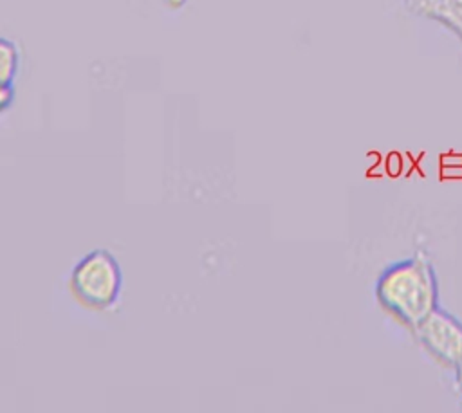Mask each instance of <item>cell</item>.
<instances>
[{
    "label": "cell",
    "instance_id": "obj_2",
    "mask_svg": "<svg viewBox=\"0 0 462 413\" xmlns=\"http://www.w3.org/2000/svg\"><path fill=\"white\" fill-rule=\"evenodd\" d=\"M123 269L108 249H92L70 269L67 287L78 305L92 312H108L123 294Z\"/></svg>",
    "mask_w": 462,
    "mask_h": 413
},
{
    "label": "cell",
    "instance_id": "obj_5",
    "mask_svg": "<svg viewBox=\"0 0 462 413\" xmlns=\"http://www.w3.org/2000/svg\"><path fill=\"white\" fill-rule=\"evenodd\" d=\"M20 49L18 45L0 36V85H13L20 70Z\"/></svg>",
    "mask_w": 462,
    "mask_h": 413
},
{
    "label": "cell",
    "instance_id": "obj_1",
    "mask_svg": "<svg viewBox=\"0 0 462 413\" xmlns=\"http://www.w3.org/2000/svg\"><path fill=\"white\" fill-rule=\"evenodd\" d=\"M374 296L379 308L411 332L439 307V280L430 256L419 249L388 265L377 278Z\"/></svg>",
    "mask_w": 462,
    "mask_h": 413
},
{
    "label": "cell",
    "instance_id": "obj_3",
    "mask_svg": "<svg viewBox=\"0 0 462 413\" xmlns=\"http://www.w3.org/2000/svg\"><path fill=\"white\" fill-rule=\"evenodd\" d=\"M415 343L424 353L444 368H455L462 359V321L440 305L413 330Z\"/></svg>",
    "mask_w": 462,
    "mask_h": 413
},
{
    "label": "cell",
    "instance_id": "obj_4",
    "mask_svg": "<svg viewBox=\"0 0 462 413\" xmlns=\"http://www.w3.org/2000/svg\"><path fill=\"white\" fill-rule=\"evenodd\" d=\"M406 11L437 22L455 34L462 50V0H402Z\"/></svg>",
    "mask_w": 462,
    "mask_h": 413
},
{
    "label": "cell",
    "instance_id": "obj_7",
    "mask_svg": "<svg viewBox=\"0 0 462 413\" xmlns=\"http://www.w3.org/2000/svg\"><path fill=\"white\" fill-rule=\"evenodd\" d=\"M453 372H455V388H457V393L460 399V408H462V359L457 363Z\"/></svg>",
    "mask_w": 462,
    "mask_h": 413
},
{
    "label": "cell",
    "instance_id": "obj_6",
    "mask_svg": "<svg viewBox=\"0 0 462 413\" xmlns=\"http://www.w3.org/2000/svg\"><path fill=\"white\" fill-rule=\"evenodd\" d=\"M13 99H14L13 85H0V115L7 112V108L13 105Z\"/></svg>",
    "mask_w": 462,
    "mask_h": 413
}]
</instances>
